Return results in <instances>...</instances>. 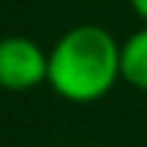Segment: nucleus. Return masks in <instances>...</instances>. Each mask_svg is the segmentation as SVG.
I'll use <instances>...</instances> for the list:
<instances>
[{"label":"nucleus","mask_w":147,"mask_h":147,"mask_svg":"<svg viewBox=\"0 0 147 147\" xmlns=\"http://www.w3.org/2000/svg\"><path fill=\"white\" fill-rule=\"evenodd\" d=\"M120 79L147 93V25L120 44Z\"/></svg>","instance_id":"3"},{"label":"nucleus","mask_w":147,"mask_h":147,"mask_svg":"<svg viewBox=\"0 0 147 147\" xmlns=\"http://www.w3.org/2000/svg\"><path fill=\"white\" fill-rule=\"evenodd\" d=\"M47 57V84L71 104L101 101L120 79V44L101 25L65 30Z\"/></svg>","instance_id":"1"},{"label":"nucleus","mask_w":147,"mask_h":147,"mask_svg":"<svg viewBox=\"0 0 147 147\" xmlns=\"http://www.w3.org/2000/svg\"><path fill=\"white\" fill-rule=\"evenodd\" d=\"M49 57L33 38H0V87L8 93H27L47 82Z\"/></svg>","instance_id":"2"},{"label":"nucleus","mask_w":147,"mask_h":147,"mask_svg":"<svg viewBox=\"0 0 147 147\" xmlns=\"http://www.w3.org/2000/svg\"><path fill=\"white\" fill-rule=\"evenodd\" d=\"M95 147H106V144H95Z\"/></svg>","instance_id":"5"},{"label":"nucleus","mask_w":147,"mask_h":147,"mask_svg":"<svg viewBox=\"0 0 147 147\" xmlns=\"http://www.w3.org/2000/svg\"><path fill=\"white\" fill-rule=\"evenodd\" d=\"M131 5H134V11L139 14V19L147 22V0H131Z\"/></svg>","instance_id":"4"}]
</instances>
